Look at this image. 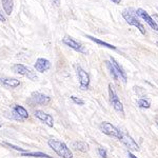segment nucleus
Masks as SVG:
<instances>
[{
  "label": "nucleus",
  "instance_id": "33",
  "mask_svg": "<svg viewBox=\"0 0 158 158\" xmlns=\"http://www.w3.org/2000/svg\"><path fill=\"white\" fill-rule=\"evenodd\" d=\"M0 127H1V124H0Z\"/></svg>",
  "mask_w": 158,
  "mask_h": 158
},
{
  "label": "nucleus",
  "instance_id": "1",
  "mask_svg": "<svg viewBox=\"0 0 158 158\" xmlns=\"http://www.w3.org/2000/svg\"><path fill=\"white\" fill-rule=\"evenodd\" d=\"M122 17H123L124 20H126L130 25H133V27H137L142 35L147 34L146 29H144L143 24L139 21L138 17H137V14H136V11H135L134 9L130 7V9L123 10V11H122Z\"/></svg>",
  "mask_w": 158,
  "mask_h": 158
},
{
  "label": "nucleus",
  "instance_id": "25",
  "mask_svg": "<svg viewBox=\"0 0 158 158\" xmlns=\"http://www.w3.org/2000/svg\"><path fill=\"white\" fill-rule=\"evenodd\" d=\"M51 3L55 6H58L60 4V0H51Z\"/></svg>",
  "mask_w": 158,
  "mask_h": 158
},
{
  "label": "nucleus",
  "instance_id": "13",
  "mask_svg": "<svg viewBox=\"0 0 158 158\" xmlns=\"http://www.w3.org/2000/svg\"><path fill=\"white\" fill-rule=\"evenodd\" d=\"M51 68V62L45 58H38L35 63V69L37 72L39 73H44L45 71H48Z\"/></svg>",
  "mask_w": 158,
  "mask_h": 158
},
{
  "label": "nucleus",
  "instance_id": "30",
  "mask_svg": "<svg viewBox=\"0 0 158 158\" xmlns=\"http://www.w3.org/2000/svg\"><path fill=\"white\" fill-rule=\"evenodd\" d=\"M155 122H156V124L158 127V116H156V118H155Z\"/></svg>",
  "mask_w": 158,
  "mask_h": 158
},
{
  "label": "nucleus",
  "instance_id": "28",
  "mask_svg": "<svg viewBox=\"0 0 158 158\" xmlns=\"http://www.w3.org/2000/svg\"><path fill=\"white\" fill-rule=\"evenodd\" d=\"M113 3H115V4H120V2H121V0H111Z\"/></svg>",
  "mask_w": 158,
  "mask_h": 158
},
{
  "label": "nucleus",
  "instance_id": "9",
  "mask_svg": "<svg viewBox=\"0 0 158 158\" xmlns=\"http://www.w3.org/2000/svg\"><path fill=\"white\" fill-rule=\"evenodd\" d=\"M136 14H137V16H139L140 18L143 19L144 21H146L147 23L150 25V27H151L152 30L158 32V25L156 23V21L154 20V18H152V17L150 16L149 13H148L147 11H144L143 9H137L136 10Z\"/></svg>",
  "mask_w": 158,
  "mask_h": 158
},
{
  "label": "nucleus",
  "instance_id": "17",
  "mask_svg": "<svg viewBox=\"0 0 158 158\" xmlns=\"http://www.w3.org/2000/svg\"><path fill=\"white\" fill-rule=\"evenodd\" d=\"M21 156L37 157V158H53V157H51L50 155L45 154V153H42V152H25V153H22Z\"/></svg>",
  "mask_w": 158,
  "mask_h": 158
},
{
  "label": "nucleus",
  "instance_id": "19",
  "mask_svg": "<svg viewBox=\"0 0 158 158\" xmlns=\"http://www.w3.org/2000/svg\"><path fill=\"white\" fill-rule=\"evenodd\" d=\"M72 147L75 150H78L80 152H88L89 151V144L83 141H74L72 143Z\"/></svg>",
  "mask_w": 158,
  "mask_h": 158
},
{
  "label": "nucleus",
  "instance_id": "26",
  "mask_svg": "<svg viewBox=\"0 0 158 158\" xmlns=\"http://www.w3.org/2000/svg\"><path fill=\"white\" fill-rule=\"evenodd\" d=\"M0 21H2V22H6V17L2 15V13L0 12Z\"/></svg>",
  "mask_w": 158,
  "mask_h": 158
},
{
  "label": "nucleus",
  "instance_id": "15",
  "mask_svg": "<svg viewBox=\"0 0 158 158\" xmlns=\"http://www.w3.org/2000/svg\"><path fill=\"white\" fill-rule=\"evenodd\" d=\"M13 111H14L15 115H17V118L20 119V120H24V119L29 118V113H27V111L23 108V106H14Z\"/></svg>",
  "mask_w": 158,
  "mask_h": 158
},
{
  "label": "nucleus",
  "instance_id": "23",
  "mask_svg": "<svg viewBox=\"0 0 158 158\" xmlns=\"http://www.w3.org/2000/svg\"><path fill=\"white\" fill-rule=\"evenodd\" d=\"M98 154L102 158H108V152L103 148H98Z\"/></svg>",
  "mask_w": 158,
  "mask_h": 158
},
{
  "label": "nucleus",
  "instance_id": "31",
  "mask_svg": "<svg viewBox=\"0 0 158 158\" xmlns=\"http://www.w3.org/2000/svg\"><path fill=\"white\" fill-rule=\"evenodd\" d=\"M155 44H156V47H158V41H157L156 43H155Z\"/></svg>",
  "mask_w": 158,
  "mask_h": 158
},
{
  "label": "nucleus",
  "instance_id": "8",
  "mask_svg": "<svg viewBox=\"0 0 158 158\" xmlns=\"http://www.w3.org/2000/svg\"><path fill=\"white\" fill-rule=\"evenodd\" d=\"M119 140H120L122 143L128 148L129 150H132V151H138V150H139V146L137 144V142L133 139V137L130 136L129 134L124 133V132L121 131Z\"/></svg>",
  "mask_w": 158,
  "mask_h": 158
},
{
  "label": "nucleus",
  "instance_id": "7",
  "mask_svg": "<svg viewBox=\"0 0 158 158\" xmlns=\"http://www.w3.org/2000/svg\"><path fill=\"white\" fill-rule=\"evenodd\" d=\"M62 42L64 43L67 47L71 48V49H73L74 51H76V52L78 53H82V54H85V47H83L82 44H81L80 42L77 41V40H75L73 37L71 36H64L62 38Z\"/></svg>",
  "mask_w": 158,
  "mask_h": 158
},
{
  "label": "nucleus",
  "instance_id": "3",
  "mask_svg": "<svg viewBox=\"0 0 158 158\" xmlns=\"http://www.w3.org/2000/svg\"><path fill=\"white\" fill-rule=\"evenodd\" d=\"M109 96H110V101H111L112 106H113L114 110L117 112V113L121 114V115H123L124 114V109H123V104L120 101V99H119L118 95H117L115 89H114V86L110 83L109 85Z\"/></svg>",
  "mask_w": 158,
  "mask_h": 158
},
{
  "label": "nucleus",
  "instance_id": "6",
  "mask_svg": "<svg viewBox=\"0 0 158 158\" xmlns=\"http://www.w3.org/2000/svg\"><path fill=\"white\" fill-rule=\"evenodd\" d=\"M13 71L15 73L19 74L21 76H24V77H27L31 80H37V75L35 72H33L31 69L27 68L23 64H20V63H17L13 67Z\"/></svg>",
  "mask_w": 158,
  "mask_h": 158
},
{
  "label": "nucleus",
  "instance_id": "11",
  "mask_svg": "<svg viewBox=\"0 0 158 158\" xmlns=\"http://www.w3.org/2000/svg\"><path fill=\"white\" fill-rule=\"evenodd\" d=\"M35 116H36L41 122H43L44 124H47V126L51 127V128L54 126V119H53V117L51 116L50 114L44 113L43 111L37 110V111L35 112Z\"/></svg>",
  "mask_w": 158,
  "mask_h": 158
},
{
  "label": "nucleus",
  "instance_id": "21",
  "mask_svg": "<svg viewBox=\"0 0 158 158\" xmlns=\"http://www.w3.org/2000/svg\"><path fill=\"white\" fill-rule=\"evenodd\" d=\"M106 68H108V70H109V72H110V75L113 77V79L115 81H117L119 79L118 77V75H117V73H116V71H115V69H114V67L112 65V63L110 62V61H106Z\"/></svg>",
  "mask_w": 158,
  "mask_h": 158
},
{
  "label": "nucleus",
  "instance_id": "10",
  "mask_svg": "<svg viewBox=\"0 0 158 158\" xmlns=\"http://www.w3.org/2000/svg\"><path fill=\"white\" fill-rule=\"evenodd\" d=\"M31 98H32V100L35 103L41 104V106H45V104H48L51 101V97L40 93V92H33L32 95H31Z\"/></svg>",
  "mask_w": 158,
  "mask_h": 158
},
{
  "label": "nucleus",
  "instance_id": "18",
  "mask_svg": "<svg viewBox=\"0 0 158 158\" xmlns=\"http://www.w3.org/2000/svg\"><path fill=\"white\" fill-rule=\"evenodd\" d=\"M3 6V10L6 15H11L13 12V6H14V2L13 0H0Z\"/></svg>",
  "mask_w": 158,
  "mask_h": 158
},
{
  "label": "nucleus",
  "instance_id": "22",
  "mask_svg": "<svg viewBox=\"0 0 158 158\" xmlns=\"http://www.w3.org/2000/svg\"><path fill=\"white\" fill-rule=\"evenodd\" d=\"M71 99H72V101L75 104H78V106H83L85 104V101L82 100V99L76 97V96H71Z\"/></svg>",
  "mask_w": 158,
  "mask_h": 158
},
{
  "label": "nucleus",
  "instance_id": "29",
  "mask_svg": "<svg viewBox=\"0 0 158 158\" xmlns=\"http://www.w3.org/2000/svg\"><path fill=\"white\" fill-rule=\"evenodd\" d=\"M154 20L156 21V23L158 25V16H157V15H155V16H154Z\"/></svg>",
  "mask_w": 158,
  "mask_h": 158
},
{
  "label": "nucleus",
  "instance_id": "32",
  "mask_svg": "<svg viewBox=\"0 0 158 158\" xmlns=\"http://www.w3.org/2000/svg\"><path fill=\"white\" fill-rule=\"evenodd\" d=\"M157 10H158V6H157Z\"/></svg>",
  "mask_w": 158,
  "mask_h": 158
},
{
  "label": "nucleus",
  "instance_id": "16",
  "mask_svg": "<svg viewBox=\"0 0 158 158\" xmlns=\"http://www.w3.org/2000/svg\"><path fill=\"white\" fill-rule=\"evenodd\" d=\"M86 38H89L90 40L94 41L95 43H97V44H99V45H101V47L108 48V49H110V50H116V47H114V45L110 44V43L106 42V41H102V40L98 39V38H95V37H93V36H90V35H86Z\"/></svg>",
  "mask_w": 158,
  "mask_h": 158
},
{
  "label": "nucleus",
  "instance_id": "4",
  "mask_svg": "<svg viewBox=\"0 0 158 158\" xmlns=\"http://www.w3.org/2000/svg\"><path fill=\"white\" fill-rule=\"evenodd\" d=\"M99 129H100V131L102 132L103 134L108 135V136L115 137L117 139H119V137H120L121 131L118 128H116L115 126H113L112 123H110V122H106V121L101 122L100 126H99Z\"/></svg>",
  "mask_w": 158,
  "mask_h": 158
},
{
  "label": "nucleus",
  "instance_id": "27",
  "mask_svg": "<svg viewBox=\"0 0 158 158\" xmlns=\"http://www.w3.org/2000/svg\"><path fill=\"white\" fill-rule=\"evenodd\" d=\"M128 155H129V158H137V156H135L133 153H131V152H129Z\"/></svg>",
  "mask_w": 158,
  "mask_h": 158
},
{
  "label": "nucleus",
  "instance_id": "5",
  "mask_svg": "<svg viewBox=\"0 0 158 158\" xmlns=\"http://www.w3.org/2000/svg\"><path fill=\"white\" fill-rule=\"evenodd\" d=\"M76 71H77V76L79 79V85H80V89L82 91H86L90 86V75L83 70L80 65H78L76 68Z\"/></svg>",
  "mask_w": 158,
  "mask_h": 158
},
{
  "label": "nucleus",
  "instance_id": "12",
  "mask_svg": "<svg viewBox=\"0 0 158 158\" xmlns=\"http://www.w3.org/2000/svg\"><path fill=\"white\" fill-rule=\"evenodd\" d=\"M110 60H111L110 62L112 63V65H113L114 69H115L118 77L120 78L123 82H127V79H128V77H127V73H126V71H124V69L122 68L120 64H119V62L114 57H111V58H110Z\"/></svg>",
  "mask_w": 158,
  "mask_h": 158
},
{
  "label": "nucleus",
  "instance_id": "2",
  "mask_svg": "<svg viewBox=\"0 0 158 158\" xmlns=\"http://www.w3.org/2000/svg\"><path fill=\"white\" fill-rule=\"evenodd\" d=\"M49 146L62 158H73V153L64 142L57 139H50L48 141Z\"/></svg>",
  "mask_w": 158,
  "mask_h": 158
},
{
  "label": "nucleus",
  "instance_id": "20",
  "mask_svg": "<svg viewBox=\"0 0 158 158\" xmlns=\"http://www.w3.org/2000/svg\"><path fill=\"white\" fill-rule=\"evenodd\" d=\"M137 106L141 109H149L151 106V100L148 98H140L137 100Z\"/></svg>",
  "mask_w": 158,
  "mask_h": 158
},
{
  "label": "nucleus",
  "instance_id": "24",
  "mask_svg": "<svg viewBox=\"0 0 158 158\" xmlns=\"http://www.w3.org/2000/svg\"><path fill=\"white\" fill-rule=\"evenodd\" d=\"M6 146H9L10 148H12V149L17 150V151L25 152V150H24V149H22V148H20V147H17V146H14V144H11V143H9V142H6Z\"/></svg>",
  "mask_w": 158,
  "mask_h": 158
},
{
  "label": "nucleus",
  "instance_id": "14",
  "mask_svg": "<svg viewBox=\"0 0 158 158\" xmlns=\"http://www.w3.org/2000/svg\"><path fill=\"white\" fill-rule=\"evenodd\" d=\"M0 83L2 85L6 86V88H17L20 85V81L16 78H7V77H2L0 78Z\"/></svg>",
  "mask_w": 158,
  "mask_h": 158
}]
</instances>
